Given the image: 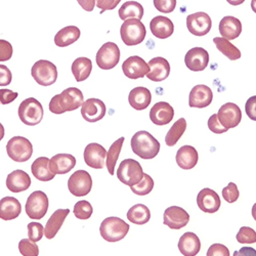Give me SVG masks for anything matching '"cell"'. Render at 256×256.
Segmentation results:
<instances>
[{"label":"cell","mask_w":256,"mask_h":256,"mask_svg":"<svg viewBox=\"0 0 256 256\" xmlns=\"http://www.w3.org/2000/svg\"><path fill=\"white\" fill-rule=\"evenodd\" d=\"M236 239L241 244L256 243V232L249 226H242L237 234Z\"/></svg>","instance_id":"cell-43"},{"label":"cell","mask_w":256,"mask_h":256,"mask_svg":"<svg viewBox=\"0 0 256 256\" xmlns=\"http://www.w3.org/2000/svg\"><path fill=\"white\" fill-rule=\"evenodd\" d=\"M220 33L222 38L228 41L238 38L242 33V24L240 20L232 16H224L220 23Z\"/></svg>","instance_id":"cell-27"},{"label":"cell","mask_w":256,"mask_h":256,"mask_svg":"<svg viewBox=\"0 0 256 256\" xmlns=\"http://www.w3.org/2000/svg\"><path fill=\"white\" fill-rule=\"evenodd\" d=\"M44 234V228L39 222H30L28 224V237L33 242H38Z\"/></svg>","instance_id":"cell-45"},{"label":"cell","mask_w":256,"mask_h":256,"mask_svg":"<svg viewBox=\"0 0 256 256\" xmlns=\"http://www.w3.org/2000/svg\"><path fill=\"white\" fill-rule=\"evenodd\" d=\"M33 176L40 182H50L54 178V174L50 169V160L46 157L37 158L31 165Z\"/></svg>","instance_id":"cell-32"},{"label":"cell","mask_w":256,"mask_h":256,"mask_svg":"<svg viewBox=\"0 0 256 256\" xmlns=\"http://www.w3.org/2000/svg\"><path fill=\"white\" fill-rule=\"evenodd\" d=\"M155 8L164 14L172 12L176 6V0H155L154 2Z\"/></svg>","instance_id":"cell-46"},{"label":"cell","mask_w":256,"mask_h":256,"mask_svg":"<svg viewBox=\"0 0 256 256\" xmlns=\"http://www.w3.org/2000/svg\"><path fill=\"white\" fill-rule=\"evenodd\" d=\"M69 213L70 209H58L52 213V216L50 218L44 228V236L46 239L52 240L56 237V234L60 230Z\"/></svg>","instance_id":"cell-30"},{"label":"cell","mask_w":256,"mask_h":256,"mask_svg":"<svg viewBox=\"0 0 256 256\" xmlns=\"http://www.w3.org/2000/svg\"><path fill=\"white\" fill-rule=\"evenodd\" d=\"M22 212V205L14 197H4L0 200V218L4 220H16Z\"/></svg>","instance_id":"cell-31"},{"label":"cell","mask_w":256,"mask_h":256,"mask_svg":"<svg viewBox=\"0 0 256 256\" xmlns=\"http://www.w3.org/2000/svg\"><path fill=\"white\" fill-rule=\"evenodd\" d=\"M206 256H230V250L224 244H212L206 253Z\"/></svg>","instance_id":"cell-47"},{"label":"cell","mask_w":256,"mask_h":256,"mask_svg":"<svg viewBox=\"0 0 256 256\" xmlns=\"http://www.w3.org/2000/svg\"><path fill=\"white\" fill-rule=\"evenodd\" d=\"M199 155L196 148L192 146H182L176 153V163L184 170L193 169L198 163Z\"/></svg>","instance_id":"cell-28"},{"label":"cell","mask_w":256,"mask_h":256,"mask_svg":"<svg viewBox=\"0 0 256 256\" xmlns=\"http://www.w3.org/2000/svg\"><path fill=\"white\" fill-rule=\"evenodd\" d=\"M184 64L186 68L190 71H203L207 68L209 64V54L202 48H192L184 56Z\"/></svg>","instance_id":"cell-18"},{"label":"cell","mask_w":256,"mask_h":256,"mask_svg":"<svg viewBox=\"0 0 256 256\" xmlns=\"http://www.w3.org/2000/svg\"><path fill=\"white\" fill-rule=\"evenodd\" d=\"M123 142H124V138H120L119 140H117L116 142H114L112 144V146L109 148V151L106 152V169H108V172L111 176H114L115 166L117 164V160L121 153Z\"/></svg>","instance_id":"cell-38"},{"label":"cell","mask_w":256,"mask_h":256,"mask_svg":"<svg viewBox=\"0 0 256 256\" xmlns=\"http://www.w3.org/2000/svg\"><path fill=\"white\" fill-rule=\"evenodd\" d=\"M130 144L132 152L144 160L155 158L160 151V142L150 132L144 130L134 134Z\"/></svg>","instance_id":"cell-2"},{"label":"cell","mask_w":256,"mask_h":256,"mask_svg":"<svg viewBox=\"0 0 256 256\" xmlns=\"http://www.w3.org/2000/svg\"><path fill=\"white\" fill-rule=\"evenodd\" d=\"M186 130V121L184 118H180L178 121L174 122V124L172 126V128L168 130L165 136V144L168 146H174L178 144L180 138L182 136Z\"/></svg>","instance_id":"cell-37"},{"label":"cell","mask_w":256,"mask_h":256,"mask_svg":"<svg viewBox=\"0 0 256 256\" xmlns=\"http://www.w3.org/2000/svg\"><path fill=\"white\" fill-rule=\"evenodd\" d=\"M76 166V158L70 154H58L50 160V172L56 174H67Z\"/></svg>","instance_id":"cell-22"},{"label":"cell","mask_w":256,"mask_h":256,"mask_svg":"<svg viewBox=\"0 0 256 256\" xmlns=\"http://www.w3.org/2000/svg\"><path fill=\"white\" fill-rule=\"evenodd\" d=\"M83 157L88 166L94 169H102L106 164V151L102 144L92 142L85 148Z\"/></svg>","instance_id":"cell-17"},{"label":"cell","mask_w":256,"mask_h":256,"mask_svg":"<svg viewBox=\"0 0 256 256\" xmlns=\"http://www.w3.org/2000/svg\"><path fill=\"white\" fill-rule=\"evenodd\" d=\"M18 92L10 90H0V104H8L12 102L18 98Z\"/></svg>","instance_id":"cell-52"},{"label":"cell","mask_w":256,"mask_h":256,"mask_svg":"<svg viewBox=\"0 0 256 256\" xmlns=\"http://www.w3.org/2000/svg\"><path fill=\"white\" fill-rule=\"evenodd\" d=\"M12 79V75L10 70L4 65H0V86H6V85H10Z\"/></svg>","instance_id":"cell-51"},{"label":"cell","mask_w":256,"mask_h":256,"mask_svg":"<svg viewBox=\"0 0 256 256\" xmlns=\"http://www.w3.org/2000/svg\"><path fill=\"white\" fill-rule=\"evenodd\" d=\"M208 128L209 130L212 132L213 134H222L228 132L226 128H224L218 121V114H213L209 119H208Z\"/></svg>","instance_id":"cell-49"},{"label":"cell","mask_w":256,"mask_h":256,"mask_svg":"<svg viewBox=\"0 0 256 256\" xmlns=\"http://www.w3.org/2000/svg\"><path fill=\"white\" fill-rule=\"evenodd\" d=\"M4 134H6L4 127V125L2 123H0V140H2V138H4Z\"/></svg>","instance_id":"cell-56"},{"label":"cell","mask_w":256,"mask_h":256,"mask_svg":"<svg viewBox=\"0 0 256 256\" xmlns=\"http://www.w3.org/2000/svg\"><path fill=\"white\" fill-rule=\"evenodd\" d=\"M122 70L127 78L138 79L148 75L150 72V67L140 56H132L124 60Z\"/></svg>","instance_id":"cell-16"},{"label":"cell","mask_w":256,"mask_h":256,"mask_svg":"<svg viewBox=\"0 0 256 256\" xmlns=\"http://www.w3.org/2000/svg\"><path fill=\"white\" fill-rule=\"evenodd\" d=\"M73 212H74V216L77 218H79L81 220H86L90 218V216H92L94 208L88 201L81 200L75 204Z\"/></svg>","instance_id":"cell-41"},{"label":"cell","mask_w":256,"mask_h":256,"mask_svg":"<svg viewBox=\"0 0 256 256\" xmlns=\"http://www.w3.org/2000/svg\"><path fill=\"white\" fill-rule=\"evenodd\" d=\"M222 197L228 203H234L239 197L240 192L234 182H228V184L222 188Z\"/></svg>","instance_id":"cell-44"},{"label":"cell","mask_w":256,"mask_h":256,"mask_svg":"<svg viewBox=\"0 0 256 256\" xmlns=\"http://www.w3.org/2000/svg\"><path fill=\"white\" fill-rule=\"evenodd\" d=\"M50 201L44 192L35 190L28 197L25 210L27 216L32 220H41L48 213Z\"/></svg>","instance_id":"cell-9"},{"label":"cell","mask_w":256,"mask_h":256,"mask_svg":"<svg viewBox=\"0 0 256 256\" xmlns=\"http://www.w3.org/2000/svg\"><path fill=\"white\" fill-rule=\"evenodd\" d=\"M251 8L256 14V0H252L251 2Z\"/></svg>","instance_id":"cell-58"},{"label":"cell","mask_w":256,"mask_h":256,"mask_svg":"<svg viewBox=\"0 0 256 256\" xmlns=\"http://www.w3.org/2000/svg\"><path fill=\"white\" fill-rule=\"evenodd\" d=\"M120 60V50L114 42H106L98 52L96 62L98 68L111 70L115 68Z\"/></svg>","instance_id":"cell-10"},{"label":"cell","mask_w":256,"mask_h":256,"mask_svg":"<svg viewBox=\"0 0 256 256\" xmlns=\"http://www.w3.org/2000/svg\"><path fill=\"white\" fill-rule=\"evenodd\" d=\"M220 123L228 130L237 127L242 120V112L239 106L234 102H226L220 106L218 113Z\"/></svg>","instance_id":"cell-12"},{"label":"cell","mask_w":256,"mask_h":256,"mask_svg":"<svg viewBox=\"0 0 256 256\" xmlns=\"http://www.w3.org/2000/svg\"><path fill=\"white\" fill-rule=\"evenodd\" d=\"M128 232H130V224L116 216L106 218L100 226V232L102 239L111 243L124 239Z\"/></svg>","instance_id":"cell-3"},{"label":"cell","mask_w":256,"mask_h":256,"mask_svg":"<svg viewBox=\"0 0 256 256\" xmlns=\"http://www.w3.org/2000/svg\"><path fill=\"white\" fill-rule=\"evenodd\" d=\"M190 222L188 213L182 207L170 206L164 211L163 224L172 230H180Z\"/></svg>","instance_id":"cell-14"},{"label":"cell","mask_w":256,"mask_h":256,"mask_svg":"<svg viewBox=\"0 0 256 256\" xmlns=\"http://www.w3.org/2000/svg\"><path fill=\"white\" fill-rule=\"evenodd\" d=\"M31 75L39 85L50 86L58 79V69L54 62L46 60H40L33 65Z\"/></svg>","instance_id":"cell-8"},{"label":"cell","mask_w":256,"mask_h":256,"mask_svg":"<svg viewBox=\"0 0 256 256\" xmlns=\"http://www.w3.org/2000/svg\"><path fill=\"white\" fill-rule=\"evenodd\" d=\"M178 250L184 256H196L201 250V241L195 232L184 234L178 241Z\"/></svg>","instance_id":"cell-26"},{"label":"cell","mask_w":256,"mask_h":256,"mask_svg":"<svg viewBox=\"0 0 256 256\" xmlns=\"http://www.w3.org/2000/svg\"><path fill=\"white\" fill-rule=\"evenodd\" d=\"M234 256H256V250L252 247H242L234 252Z\"/></svg>","instance_id":"cell-54"},{"label":"cell","mask_w":256,"mask_h":256,"mask_svg":"<svg viewBox=\"0 0 256 256\" xmlns=\"http://www.w3.org/2000/svg\"><path fill=\"white\" fill-rule=\"evenodd\" d=\"M78 4L81 6V8H83L86 12H92L94 8V6L96 4V2L94 0H88V2H84V0H79Z\"/></svg>","instance_id":"cell-55"},{"label":"cell","mask_w":256,"mask_h":256,"mask_svg":"<svg viewBox=\"0 0 256 256\" xmlns=\"http://www.w3.org/2000/svg\"><path fill=\"white\" fill-rule=\"evenodd\" d=\"M151 211L144 204H136L127 212V220L134 224H146L150 222Z\"/></svg>","instance_id":"cell-35"},{"label":"cell","mask_w":256,"mask_h":256,"mask_svg":"<svg viewBox=\"0 0 256 256\" xmlns=\"http://www.w3.org/2000/svg\"><path fill=\"white\" fill-rule=\"evenodd\" d=\"M120 2V0H98L96 6L104 10H114Z\"/></svg>","instance_id":"cell-53"},{"label":"cell","mask_w":256,"mask_h":256,"mask_svg":"<svg viewBox=\"0 0 256 256\" xmlns=\"http://www.w3.org/2000/svg\"><path fill=\"white\" fill-rule=\"evenodd\" d=\"M14 52L12 46L8 41L0 39V62H6L12 58Z\"/></svg>","instance_id":"cell-48"},{"label":"cell","mask_w":256,"mask_h":256,"mask_svg":"<svg viewBox=\"0 0 256 256\" xmlns=\"http://www.w3.org/2000/svg\"><path fill=\"white\" fill-rule=\"evenodd\" d=\"M31 186V178L24 170L16 169L10 172L6 178V186L12 193L27 190Z\"/></svg>","instance_id":"cell-23"},{"label":"cell","mask_w":256,"mask_h":256,"mask_svg":"<svg viewBox=\"0 0 256 256\" xmlns=\"http://www.w3.org/2000/svg\"><path fill=\"white\" fill-rule=\"evenodd\" d=\"M144 174L142 165L134 159L123 160L117 169L118 180L128 186L140 184L144 178Z\"/></svg>","instance_id":"cell-5"},{"label":"cell","mask_w":256,"mask_h":256,"mask_svg":"<svg viewBox=\"0 0 256 256\" xmlns=\"http://www.w3.org/2000/svg\"><path fill=\"white\" fill-rule=\"evenodd\" d=\"M83 94L77 88H69L54 96L50 102V111L54 114H64L79 109L84 102Z\"/></svg>","instance_id":"cell-1"},{"label":"cell","mask_w":256,"mask_h":256,"mask_svg":"<svg viewBox=\"0 0 256 256\" xmlns=\"http://www.w3.org/2000/svg\"><path fill=\"white\" fill-rule=\"evenodd\" d=\"M18 114L25 125L35 126L41 122L44 111L40 102L34 98H29L20 102Z\"/></svg>","instance_id":"cell-6"},{"label":"cell","mask_w":256,"mask_h":256,"mask_svg":"<svg viewBox=\"0 0 256 256\" xmlns=\"http://www.w3.org/2000/svg\"><path fill=\"white\" fill-rule=\"evenodd\" d=\"M150 29L152 34L159 39H166L172 36L174 32L172 20L163 16H158L152 18Z\"/></svg>","instance_id":"cell-25"},{"label":"cell","mask_w":256,"mask_h":256,"mask_svg":"<svg viewBox=\"0 0 256 256\" xmlns=\"http://www.w3.org/2000/svg\"><path fill=\"white\" fill-rule=\"evenodd\" d=\"M68 188L75 197H84L90 193L92 188V178L85 170H77L68 180Z\"/></svg>","instance_id":"cell-11"},{"label":"cell","mask_w":256,"mask_h":256,"mask_svg":"<svg viewBox=\"0 0 256 256\" xmlns=\"http://www.w3.org/2000/svg\"><path fill=\"white\" fill-rule=\"evenodd\" d=\"M186 27L190 34L195 36H204L210 32L212 20L206 12H195L188 16Z\"/></svg>","instance_id":"cell-13"},{"label":"cell","mask_w":256,"mask_h":256,"mask_svg":"<svg viewBox=\"0 0 256 256\" xmlns=\"http://www.w3.org/2000/svg\"><path fill=\"white\" fill-rule=\"evenodd\" d=\"M71 70L77 82L84 81L90 77L92 73V62L88 58H78L73 62Z\"/></svg>","instance_id":"cell-34"},{"label":"cell","mask_w":256,"mask_h":256,"mask_svg":"<svg viewBox=\"0 0 256 256\" xmlns=\"http://www.w3.org/2000/svg\"><path fill=\"white\" fill-rule=\"evenodd\" d=\"M213 42L216 46V48L226 56L230 60H236L241 58V52L234 46L232 44L222 37H216L213 39Z\"/></svg>","instance_id":"cell-39"},{"label":"cell","mask_w":256,"mask_h":256,"mask_svg":"<svg viewBox=\"0 0 256 256\" xmlns=\"http://www.w3.org/2000/svg\"><path fill=\"white\" fill-rule=\"evenodd\" d=\"M106 113V104L98 98H88L81 106V115L88 122L94 123L102 120Z\"/></svg>","instance_id":"cell-15"},{"label":"cell","mask_w":256,"mask_h":256,"mask_svg":"<svg viewBox=\"0 0 256 256\" xmlns=\"http://www.w3.org/2000/svg\"><path fill=\"white\" fill-rule=\"evenodd\" d=\"M252 218L256 222V203L252 207Z\"/></svg>","instance_id":"cell-57"},{"label":"cell","mask_w":256,"mask_h":256,"mask_svg":"<svg viewBox=\"0 0 256 256\" xmlns=\"http://www.w3.org/2000/svg\"><path fill=\"white\" fill-rule=\"evenodd\" d=\"M174 117V109L166 102L155 104L150 111L151 121L158 126L167 125Z\"/></svg>","instance_id":"cell-21"},{"label":"cell","mask_w":256,"mask_h":256,"mask_svg":"<svg viewBox=\"0 0 256 256\" xmlns=\"http://www.w3.org/2000/svg\"><path fill=\"white\" fill-rule=\"evenodd\" d=\"M153 188H154V180L146 174H144V178L140 184H138L136 186H130L132 193L138 196H146L148 194H150L153 190Z\"/></svg>","instance_id":"cell-40"},{"label":"cell","mask_w":256,"mask_h":256,"mask_svg":"<svg viewBox=\"0 0 256 256\" xmlns=\"http://www.w3.org/2000/svg\"><path fill=\"white\" fill-rule=\"evenodd\" d=\"M20 253L23 256H38L39 255V247L37 244L29 239H23L18 243Z\"/></svg>","instance_id":"cell-42"},{"label":"cell","mask_w":256,"mask_h":256,"mask_svg":"<svg viewBox=\"0 0 256 256\" xmlns=\"http://www.w3.org/2000/svg\"><path fill=\"white\" fill-rule=\"evenodd\" d=\"M6 152L8 157L18 163H23L32 157L33 146L24 136H14L8 142Z\"/></svg>","instance_id":"cell-7"},{"label":"cell","mask_w":256,"mask_h":256,"mask_svg":"<svg viewBox=\"0 0 256 256\" xmlns=\"http://www.w3.org/2000/svg\"><path fill=\"white\" fill-rule=\"evenodd\" d=\"M197 204L200 210L205 213H216L218 211L222 201L216 190L205 188L199 192L197 196Z\"/></svg>","instance_id":"cell-20"},{"label":"cell","mask_w":256,"mask_h":256,"mask_svg":"<svg viewBox=\"0 0 256 256\" xmlns=\"http://www.w3.org/2000/svg\"><path fill=\"white\" fill-rule=\"evenodd\" d=\"M213 100V92L207 85L199 84L192 88L188 96V106L190 108H206Z\"/></svg>","instance_id":"cell-19"},{"label":"cell","mask_w":256,"mask_h":256,"mask_svg":"<svg viewBox=\"0 0 256 256\" xmlns=\"http://www.w3.org/2000/svg\"><path fill=\"white\" fill-rule=\"evenodd\" d=\"M245 111L247 116L251 120L256 121V96H253L248 98V100L245 104Z\"/></svg>","instance_id":"cell-50"},{"label":"cell","mask_w":256,"mask_h":256,"mask_svg":"<svg viewBox=\"0 0 256 256\" xmlns=\"http://www.w3.org/2000/svg\"><path fill=\"white\" fill-rule=\"evenodd\" d=\"M148 65L150 67V72L148 73L146 77L152 81L161 82L165 80L170 74V65L168 60L164 58H154L148 62Z\"/></svg>","instance_id":"cell-24"},{"label":"cell","mask_w":256,"mask_h":256,"mask_svg":"<svg viewBox=\"0 0 256 256\" xmlns=\"http://www.w3.org/2000/svg\"><path fill=\"white\" fill-rule=\"evenodd\" d=\"M128 102L134 110L142 111L146 109L152 102L151 92L146 88L138 86L134 88L128 96Z\"/></svg>","instance_id":"cell-29"},{"label":"cell","mask_w":256,"mask_h":256,"mask_svg":"<svg viewBox=\"0 0 256 256\" xmlns=\"http://www.w3.org/2000/svg\"><path fill=\"white\" fill-rule=\"evenodd\" d=\"M121 39L128 46H138L144 40L146 30L142 20L130 18L124 20L120 28Z\"/></svg>","instance_id":"cell-4"},{"label":"cell","mask_w":256,"mask_h":256,"mask_svg":"<svg viewBox=\"0 0 256 256\" xmlns=\"http://www.w3.org/2000/svg\"><path fill=\"white\" fill-rule=\"evenodd\" d=\"M80 30L76 26H68L60 29L54 36V44L58 48L69 46L79 39Z\"/></svg>","instance_id":"cell-33"},{"label":"cell","mask_w":256,"mask_h":256,"mask_svg":"<svg viewBox=\"0 0 256 256\" xmlns=\"http://www.w3.org/2000/svg\"><path fill=\"white\" fill-rule=\"evenodd\" d=\"M119 16L121 20H126L130 18L140 20L144 16V8L136 2H127L122 4L119 10Z\"/></svg>","instance_id":"cell-36"}]
</instances>
